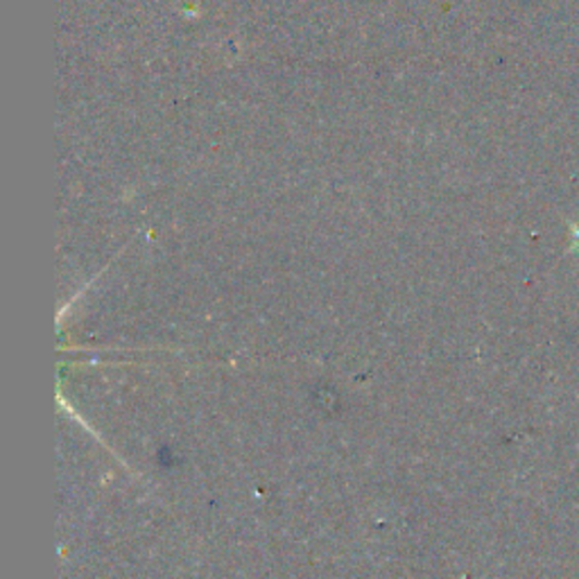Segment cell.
Wrapping results in <instances>:
<instances>
[{
  "label": "cell",
  "instance_id": "6da1fadb",
  "mask_svg": "<svg viewBox=\"0 0 579 579\" xmlns=\"http://www.w3.org/2000/svg\"><path fill=\"white\" fill-rule=\"evenodd\" d=\"M572 249H579V226L572 224Z\"/></svg>",
  "mask_w": 579,
  "mask_h": 579
}]
</instances>
